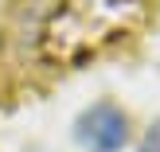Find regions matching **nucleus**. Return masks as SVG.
I'll return each mask as SVG.
<instances>
[{
  "label": "nucleus",
  "instance_id": "f257e3e1",
  "mask_svg": "<svg viewBox=\"0 0 160 152\" xmlns=\"http://www.w3.org/2000/svg\"><path fill=\"white\" fill-rule=\"evenodd\" d=\"M145 20L141 0H62L43 27V51L62 66H82Z\"/></svg>",
  "mask_w": 160,
  "mask_h": 152
},
{
  "label": "nucleus",
  "instance_id": "f03ea898",
  "mask_svg": "<svg viewBox=\"0 0 160 152\" xmlns=\"http://www.w3.org/2000/svg\"><path fill=\"white\" fill-rule=\"evenodd\" d=\"M74 140L86 152H121L129 145V117H125L113 101H98V105H90V109L78 113Z\"/></svg>",
  "mask_w": 160,
  "mask_h": 152
},
{
  "label": "nucleus",
  "instance_id": "7ed1b4c3",
  "mask_svg": "<svg viewBox=\"0 0 160 152\" xmlns=\"http://www.w3.org/2000/svg\"><path fill=\"white\" fill-rule=\"evenodd\" d=\"M137 152H160V121L145 133V140H141V148H137Z\"/></svg>",
  "mask_w": 160,
  "mask_h": 152
}]
</instances>
